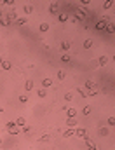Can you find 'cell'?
Segmentation results:
<instances>
[{
	"label": "cell",
	"mask_w": 115,
	"mask_h": 150,
	"mask_svg": "<svg viewBox=\"0 0 115 150\" xmlns=\"http://www.w3.org/2000/svg\"><path fill=\"white\" fill-rule=\"evenodd\" d=\"M5 127H7V131H9L11 134H17V133H19V127L16 126V122H14V121H9L5 124Z\"/></svg>",
	"instance_id": "cell-1"
},
{
	"label": "cell",
	"mask_w": 115,
	"mask_h": 150,
	"mask_svg": "<svg viewBox=\"0 0 115 150\" xmlns=\"http://www.w3.org/2000/svg\"><path fill=\"white\" fill-rule=\"evenodd\" d=\"M14 122H16V126H17V127H23V126H26V121H24V117H17V119H16Z\"/></svg>",
	"instance_id": "cell-2"
},
{
	"label": "cell",
	"mask_w": 115,
	"mask_h": 150,
	"mask_svg": "<svg viewBox=\"0 0 115 150\" xmlns=\"http://www.w3.org/2000/svg\"><path fill=\"white\" fill-rule=\"evenodd\" d=\"M0 24H2V26H11L12 21L9 19V17H0Z\"/></svg>",
	"instance_id": "cell-3"
},
{
	"label": "cell",
	"mask_w": 115,
	"mask_h": 150,
	"mask_svg": "<svg viewBox=\"0 0 115 150\" xmlns=\"http://www.w3.org/2000/svg\"><path fill=\"white\" fill-rule=\"evenodd\" d=\"M106 21H108V19H101V21H98V24H96V30H103V28H106Z\"/></svg>",
	"instance_id": "cell-4"
},
{
	"label": "cell",
	"mask_w": 115,
	"mask_h": 150,
	"mask_svg": "<svg viewBox=\"0 0 115 150\" xmlns=\"http://www.w3.org/2000/svg\"><path fill=\"white\" fill-rule=\"evenodd\" d=\"M33 89V80H26L24 82V91L28 92V91H31Z\"/></svg>",
	"instance_id": "cell-5"
},
{
	"label": "cell",
	"mask_w": 115,
	"mask_h": 150,
	"mask_svg": "<svg viewBox=\"0 0 115 150\" xmlns=\"http://www.w3.org/2000/svg\"><path fill=\"white\" fill-rule=\"evenodd\" d=\"M66 115H68V119H75V115H77V110H75V108L66 110Z\"/></svg>",
	"instance_id": "cell-6"
},
{
	"label": "cell",
	"mask_w": 115,
	"mask_h": 150,
	"mask_svg": "<svg viewBox=\"0 0 115 150\" xmlns=\"http://www.w3.org/2000/svg\"><path fill=\"white\" fill-rule=\"evenodd\" d=\"M52 86V79H44V80H42V87H44V89H46V87H51Z\"/></svg>",
	"instance_id": "cell-7"
},
{
	"label": "cell",
	"mask_w": 115,
	"mask_h": 150,
	"mask_svg": "<svg viewBox=\"0 0 115 150\" xmlns=\"http://www.w3.org/2000/svg\"><path fill=\"white\" fill-rule=\"evenodd\" d=\"M58 7H59V5H58V4H54V2H52L51 5H49V12H51V14H56V12H58Z\"/></svg>",
	"instance_id": "cell-8"
},
{
	"label": "cell",
	"mask_w": 115,
	"mask_h": 150,
	"mask_svg": "<svg viewBox=\"0 0 115 150\" xmlns=\"http://www.w3.org/2000/svg\"><path fill=\"white\" fill-rule=\"evenodd\" d=\"M63 136H65V138H70V136H75V131L72 129V127H68V129L65 131V134H63Z\"/></svg>",
	"instance_id": "cell-9"
},
{
	"label": "cell",
	"mask_w": 115,
	"mask_h": 150,
	"mask_svg": "<svg viewBox=\"0 0 115 150\" xmlns=\"http://www.w3.org/2000/svg\"><path fill=\"white\" fill-rule=\"evenodd\" d=\"M98 61H99V66H105V65L108 63V58H106V56H99Z\"/></svg>",
	"instance_id": "cell-10"
},
{
	"label": "cell",
	"mask_w": 115,
	"mask_h": 150,
	"mask_svg": "<svg viewBox=\"0 0 115 150\" xmlns=\"http://www.w3.org/2000/svg\"><path fill=\"white\" fill-rule=\"evenodd\" d=\"M14 24H17V26H21V24H26V19H24V17H17L16 21H14Z\"/></svg>",
	"instance_id": "cell-11"
},
{
	"label": "cell",
	"mask_w": 115,
	"mask_h": 150,
	"mask_svg": "<svg viewBox=\"0 0 115 150\" xmlns=\"http://www.w3.org/2000/svg\"><path fill=\"white\" fill-rule=\"evenodd\" d=\"M2 70H11V61H2Z\"/></svg>",
	"instance_id": "cell-12"
},
{
	"label": "cell",
	"mask_w": 115,
	"mask_h": 150,
	"mask_svg": "<svg viewBox=\"0 0 115 150\" xmlns=\"http://www.w3.org/2000/svg\"><path fill=\"white\" fill-rule=\"evenodd\" d=\"M61 49H63V51H68V49H70V42L63 40V42H61Z\"/></svg>",
	"instance_id": "cell-13"
},
{
	"label": "cell",
	"mask_w": 115,
	"mask_h": 150,
	"mask_svg": "<svg viewBox=\"0 0 115 150\" xmlns=\"http://www.w3.org/2000/svg\"><path fill=\"white\" fill-rule=\"evenodd\" d=\"M91 47H92V39H87L84 42V49H91Z\"/></svg>",
	"instance_id": "cell-14"
},
{
	"label": "cell",
	"mask_w": 115,
	"mask_h": 150,
	"mask_svg": "<svg viewBox=\"0 0 115 150\" xmlns=\"http://www.w3.org/2000/svg\"><path fill=\"white\" fill-rule=\"evenodd\" d=\"M58 19H59V21H61V23H65V21H66V19H68V14H65V12H61V14H59V16H58Z\"/></svg>",
	"instance_id": "cell-15"
},
{
	"label": "cell",
	"mask_w": 115,
	"mask_h": 150,
	"mask_svg": "<svg viewBox=\"0 0 115 150\" xmlns=\"http://www.w3.org/2000/svg\"><path fill=\"white\" fill-rule=\"evenodd\" d=\"M23 12H26V14H30V12H33V7L26 4V5H23Z\"/></svg>",
	"instance_id": "cell-16"
},
{
	"label": "cell",
	"mask_w": 115,
	"mask_h": 150,
	"mask_svg": "<svg viewBox=\"0 0 115 150\" xmlns=\"http://www.w3.org/2000/svg\"><path fill=\"white\" fill-rule=\"evenodd\" d=\"M66 124H68V127H72V129H73V127L77 126V121H75V119H68V121H66Z\"/></svg>",
	"instance_id": "cell-17"
},
{
	"label": "cell",
	"mask_w": 115,
	"mask_h": 150,
	"mask_svg": "<svg viewBox=\"0 0 115 150\" xmlns=\"http://www.w3.org/2000/svg\"><path fill=\"white\" fill-rule=\"evenodd\" d=\"M106 124H108L110 127H113V126H115V117H113V115H112V117H108V121H106Z\"/></svg>",
	"instance_id": "cell-18"
},
{
	"label": "cell",
	"mask_w": 115,
	"mask_h": 150,
	"mask_svg": "<svg viewBox=\"0 0 115 150\" xmlns=\"http://www.w3.org/2000/svg\"><path fill=\"white\" fill-rule=\"evenodd\" d=\"M65 77H66L65 70H59V72H58V79H59V80H65Z\"/></svg>",
	"instance_id": "cell-19"
},
{
	"label": "cell",
	"mask_w": 115,
	"mask_h": 150,
	"mask_svg": "<svg viewBox=\"0 0 115 150\" xmlns=\"http://www.w3.org/2000/svg\"><path fill=\"white\" fill-rule=\"evenodd\" d=\"M39 30H40V32H47V30H49V23H42L40 26H39Z\"/></svg>",
	"instance_id": "cell-20"
},
{
	"label": "cell",
	"mask_w": 115,
	"mask_h": 150,
	"mask_svg": "<svg viewBox=\"0 0 115 150\" xmlns=\"http://www.w3.org/2000/svg\"><path fill=\"white\" fill-rule=\"evenodd\" d=\"M103 7H105V9H110V7H113V0H106V2L103 4Z\"/></svg>",
	"instance_id": "cell-21"
},
{
	"label": "cell",
	"mask_w": 115,
	"mask_h": 150,
	"mask_svg": "<svg viewBox=\"0 0 115 150\" xmlns=\"http://www.w3.org/2000/svg\"><path fill=\"white\" fill-rule=\"evenodd\" d=\"M113 23H106V32H108V33H113Z\"/></svg>",
	"instance_id": "cell-22"
},
{
	"label": "cell",
	"mask_w": 115,
	"mask_h": 150,
	"mask_svg": "<svg viewBox=\"0 0 115 150\" xmlns=\"http://www.w3.org/2000/svg\"><path fill=\"white\" fill-rule=\"evenodd\" d=\"M86 89H94V82H92V80H87V82H86Z\"/></svg>",
	"instance_id": "cell-23"
},
{
	"label": "cell",
	"mask_w": 115,
	"mask_h": 150,
	"mask_svg": "<svg viewBox=\"0 0 115 150\" xmlns=\"http://www.w3.org/2000/svg\"><path fill=\"white\" fill-rule=\"evenodd\" d=\"M37 94H39L40 98H46V89H44V87H42V89H39V91H37Z\"/></svg>",
	"instance_id": "cell-24"
},
{
	"label": "cell",
	"mask_w": 115,
	"mask_h": 150,
	"mask_svg": "<svg viewBox=\"0 0 115 150\" xmlns=\"http://www.w3.org/2000/svg\"><path fill=\"white\" fill-rule=\"evenodd\" d=\"M19 101H21V103H26V101H28V94H21V96H19Z\"/></svg>",
	"instance_id": "cell-25"
},
{
	"label": "cell",
	"mask_w": 115,
	"mask_h": 150,
	"mask_svg": "<svg viewBox=\"0 0 115 150\" xmlns=\"http://www.w3.org/2000/svg\"><path fill=\"white\" fill-rule=\"evenodd\" d=\"M75 134H77V136H86V129H77Z\"/></svg>",
	"instance_id": "cell-26"
},
{
	"label": "cell",
	"mask_w": 115,
	"mask_h": 150,
	"mask_svg": "<svg viewBox=\"0 0 115 150\" xmlns=\"http://www.w3.org/2000/svg\"><path fill=\"white\" fill-rule=\"evenodd\" d=\"M77 92L80 94V96H84V98H87V94H86V91L82 89V87H77Z\"/></svg>",
	"instance_id": "cell-27"
},
{
	"label": "cell",
	"mask_w": 115,
	"mask_h": 150,
	"mask_svg": "<svg viewBox=\"0 0 115 150\" xmlns=\"http://www.w3.org/2000/svg\"><path fill=\"white\" fill-rule=\"evenodd\" d=\"M84 141H86V145H87V147H92V145H96L94 141H92V140H89V138H84Z\"/></svg>",
	"instance_id": "cell-28"
},
{
	"label": "cell",
	"mask_w": 115,
	"mask_h": 150,
	"mask_svg": "<svg viewBox=\"0 0 115 150\" xmlns=\"http://www.w3.org/2000/svg\"><path fill=\"white\" fill-rule=\"evenodd\" d=\"M61 61L68 63V61H70V56H68V54H63V56H61Z\"/></svg>",
	"instance_id": "cell-29"
},
{
	"label": "cell",
	"mask_w": 115,
	"mask_h": 150,
	"mask_svg": "<svg viewBox=\"0 0 115 150\" xmlns=\"http://www.w3.org/2000/svg\"><path fill=\"white\" fill-rule=\"evenodd\" d=\"M49 140H51V136H49V134H44L40 138V141H49Z\"/></svg>",
	"instance_id": "cell-30"
},
{
	"label": "cell",
	"mask_w": 115,
	"mask_h": 150,
	"mask_svg": "<svg viewBox=\"0 0 115 150\" xmlns=\"http://www.w3.org/2000/svg\"><path fill=\"white\" fill-rule=\"evenodd\" d=\"M89 114H91V107H86L84 108V115H89Z\"/></svg>",
	"instance_id": "cell-31"
},
{
	"label": "cell",
	"mask_w": 115,
	"mask_h": 150,
	"mask_svg": "<svg viewBox=\"0 0 115 150\" xmlns=\"http://www.w3.org/2000/svg\"><path fill=\"white\" fill-rule=\"evenodd\" d=\"M72 98H73V96H72L70 92H68V94H66V96H65V99H66V101H72Z\"/></svg>",
	"instance_id": "cell-32"
},
{
	"label": "cell",
	"mask_w": 115,
	"mask_h": 150,
	"mask_svg": "<svg viewBox=\"0 0 115 150\" xmlns=\"http://www.w3.org/2000/svg\"><path fill=\"white\" fill-rule=\"evenodd\" d=\"M21 129H23V133H30V127L28 126H23Z\"/></svg>",
	"instance_id": "cell-33"
},
{
	"label": "cell",
	"mask_w": 115,
	"mask_h": 150,
	"mask_svg": "<svg viewBox=\"0 0 115 150\" xmlns=\"http://www.w3.org/2000/svg\"><path fill=\"white\" fill-rule=\"evenodd\" d=\"M87 150H99V148L96 147V145H92V147H87Z\"/></svg>",
	"instance_id": "cell-34"
},
{
	"label": "cell",
	"mask_w": 115,
	"mask_h": 150,
	"mask_svg": "<svg viewBox=\"0 0 115 150\" xmlns=\"http://www.w3.org/2000/svg\"><path fill=\"white\" fill-rule=\"evenodd\" d=\"M0 17H4V12H2V11H0Z\"/></svg>",
	"instance_id": "cell-35"
},
{
	"label": "cell",
	"mask_w": 115,
	"mask_h": 150,
	"mask_svg": "<svg viewBox=\"0 0 115 150\" xmlns=\"http://www.w3.org/2000/svg\"><path fill=\"white\" fill-rule=\"evenodd\" d=\"M2 61H4V59H2V56H0V63H2Z\"/></svg>",
	"instance_id": "cell-36"
},
{
	"label": "cell",
	"mask_w": 115,
	"mask_h": 150,
	"mask_svg": "<svg viewBox=\"0 0 115 150\" xmlns=\"http://www.w3.org/2000/svg\"><path fill=\"white\" fill-rule=\"evenodd\" d=\"M0 145H2V138H0Z\"/></svg>",
	"instance_id": "cell-37"
},
{
	"label": "cell",
	"mask_w": 115,
	"mask_h": 150,
	"mask_svg": "<svg viewBox=\"0 0 115 150\" xmlns=\"http://www.w3.org/2000/svg\"><path fill=\"white\" fill-rule=\"evenodd\" d=\"M2 150H5V148H2Z\"/></svg>",
	"instance_id": "cell-38"
}]
</instances>
